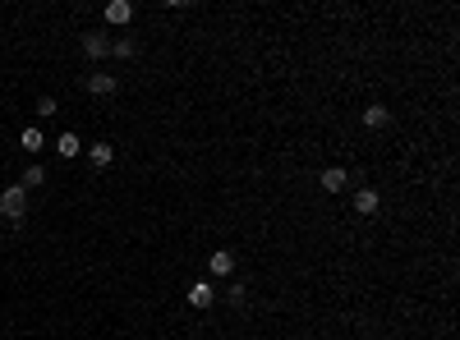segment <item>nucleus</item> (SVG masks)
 <instances>
[{"instance_id":"obj_1","label":"nucleus","mask_w":460,"mask_h":340,"mask_svg":"<svg viewBox=\"0 0 460 340\" xmlns=\"http://www.w3.org/2000/svg\"><path fill=\"white\" fill-rule=\"evenodd\" d=\"M23 212H28V189H23V184L0 189V217L19 226V221H23Z\"/></svg>"},{"instance_id":"obj_2","label":"nucleus","mask_w":460,"mask_h":340,"mask_svg":"<svg viewBox=\"0 0 460 340\" xmlns=\"http://www.w3.org/2000/svg\"><path fill=\"white\" fill-rule=\"evenodd\" d=\"M78 47H83V56H88V60H102V56H111V42L102 37V32H83V42H78Z\"/></svg>"},{"instance_id":"obj_3","label":"nucleus","mask_w":460,"mask_h":340,"mask_svg":"<svg viewBox=\"0 0 460 340\" xmlns=\"http://www.w3.org/2000/svg\"><path fill=\"white\" fill-rule=\"evenodd\" d=\"M189 304H194V308H212L216 304L212 280H194V285H189Z\"/></svg>"},{"instance_id":"obj_4","label":"nucleus","mask_w":460,"mask_h":340,"mask_svg":"<svg viewBox=\"0 0 460 340\" xmlns=\"http://www.w3.org/2000/svg\"><path fill=\"white\" fill-rule=\"evenodd\" d=\"M345 184H350V175H345L341 166H327V170H322V189H327V193H341Z\"/></svg>"},{"instance_id":"obj_5","label":"nucleus","mask_w":460,"mask_h":340,"mask_svg":"<svg viewBox=\"0 0 460 340\" xmlns=\"http://www.w3.org/2000/svg\"><path fill=\"white\" fill-rule=\"evenodd\" d=\"M115 88H120V83H115L111 74H88V93H92V97H111Z\"/></svg>"},{"instance_id":"obj_6","label":"nucleus","mask_w":460,"mask_h":340,"mask_svg":"<svg viewBox=\"0 0 460 340\" xmlns=\"http://www.w3.org/2000/svg\"><path fill=\"white\" fill-rule=\"evenodd\" d=\"M354 212H359V217H373V212H378V189H359V193H354Z\"/></svg>"},{"instance_id":"obj_7","label":"nucleus","mask_w":460,"mask_h":340,"mask_svg":"<svg viewBox=\"0 0 460 340\" xmlns=\"http://www.w3.org/2000/svg\"><path fill=\"white\" fill-rule=\"evenodd\" d=\"M134 19V5L129 0H111L106 5V23H129Z\"/></svg>"},{"instance_id":"obj_8","label":"nucleus","mask_w":460,"mask_h":340,"mask_svg":"<svg viewBox=\"0 0 460 340\" xmlns=\"http://www.w3.org/2000/svg\"><path fill=\"white\" fill-rule=\"evenodd\" d=\"M88 161H92L97 170L111 166V161H115V147H111V143H92V147H88Z\"/></svg>"},{"instance_id":"obj_9","label":"nucleus","mask_w":460,"mask_h":340,"mask_svg":"<svg viewBox=\"0 0 460 340\" xmlns=\"http://www.w3.org/2000/svg\"><path fill=\"white\" fill-rule=\"evenodd\" d=\"M56 152H60L65 161H69V156H78V152H83V143H78V134H69V129H65L60 138H56Z\"/></svg>"},{"instance_id":"obj_10","label":"nucleus","mask_w":460,"mask_h":340,"mask_svg":"<svg viewBox=\"0 0 460 340\" xmlns=\"http://www.w3.org/2000/svg\"><path fill=\"white\" fill-rule=\"evenodd\" d=\"M42 129H37V124H28V129H23V134H19V147H28V152H42Z\"/></svg>"},{"instance_id":"obj_11","label":"nucleus","mask_w":460,"mask_h":340,"mask_svg":"<svg viewBox=\"0 0 460 340\" xmlns=\"http://www.w3.org/2000/svg\"><path fill=\"white\" fill-rule=\"evenodd\" d=\"M111 56H120V60H134V56H138V42H134V37H120V42H111Z\"/></svg>"},{"instance_id":"obj_12","label":"nucleus","mask_w":460,"mask_h":340,"mask_svg":"<svg viewBox=\"0 0 460 340\" xmlns=\"http://www.w3.org/2000/svg\"><path fill=\"white\" fill-rule=\"evenodd\" d=\"M207 263H212V276H230V271H235V258H230V253H212Z\"/></svg>"},{"instance_id":"obj_13","label":"nucleus","mask_w":460,"mask_h":340,"mask_svg":"<svg viewBox=\"0 0 460 340\" xmlns=\"http://www.w3.org/2000/svg\"><path fill=\"white\" fill-rule=\"evenodd\" d=\"M387 120H391V115H387V106H368L364 110V124H368V129H382Z\"/></svg>"},{"instance_id":"obj_14","label":"nucleus","mask_w":460,"mask_h":340,"mask_svg":"<svg viewBox=\"0 0 460 340\" xmlns=\"http://www.w3.org/2000/svg\"><path fill=\"white\" fill-rule=\"evenodd\" d=\"M32 184H46V170L42 166H28V170H23V189H32Z\"/></svg>"},{"instance_id":"obj_15","label":"nucleus","mask_w":460,"mask_h":340,"mask_svg":"<svg viewBox=\"0 0 460 340\" xmlns=\"http://www.w3.org/2000/svg\"><path fill=\"white\" fill-rule=\"evenodd\" d=\"M226 299L235 304V308H244V304H249V290H244V285H230V290H226Z\"/></svg>"},{"instance_id":"obj_16","label":"nucleus","mask_w":460,"mask_h":340,"mask_svg":"<svg viewBox=\"0 0 460 340\" xmlns=\"http://www.w3.org/2000/svg\"><path fill=\"white\" fill-rule=\"evenodd\" d=\"M37 115H56V97H37Z\"/></svg>"}]
</instances>
